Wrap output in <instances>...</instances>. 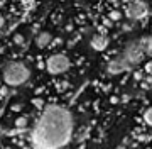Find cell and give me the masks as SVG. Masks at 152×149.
I'll list each match as a JSON object with an SVG mask.
<instances>
[{
  "label": "cell",
  "instance_id": "1",
  "mask_svg": "<svg viewBox=\"0 0 152 149\" xmlns=\"http://www.w3.org/2000/svg\"><path fill=\"white\" fill-rule=\"evenodd\" d=\"M73 115L59 105H49L39 115L31 134V142L39 149H56L68 146L73 137Z\"/></svg>",
  "mask_w": 152,
  "mask_h": 149
},
{
  "label": "cell",
  "instance_id": "2",
  "mask_svg": "<svg viewBox=\"0 0 152 149\" xmlns=\"http://www.w3.org/2000/svg\"><path fill=\"white\" fill-rule=\"evenodd\" d=\"M31 70L22 61H7L2 68V78L9 87H20L29 80Z\"/></svg>",
  "mask_w": 152,
  "mask_h": 149
},
{
  "label": "cell",
  "instance_id": "3",
  "mask_svg": "<svg viewBox=\"0 0 152 149\" xmlns=\"http://www.w3.org/2000/svg\"><path fill=\"white\" fill-rule=\"evenodd\" d=\"M120 58H122L125 65L132 70L134 66L140 65L147 56H145V53H144V49L140 48V44H139V39H134V41H129V43L125 44V48L122 49V53H120Z\"/></svg>",
  "mask_w": 152,
  "mask_h": 149
},
{
  "label": "cell",
  "instance_id": "4",
  "mask_svg": "<svg viewBox=\"0 0 152 149\" xmlns=\"http://www.w3.org/2000/svg\"><path fill=\"white\" fill-rule=\"evenodd\" d=\"M127 19H130V21H140L144 17H147L149 14V5H147L144 0H130L129 2V5H127Z\"/></svg>",
  "mask_w": 152,
  "mask_h": 149
},
{
  "label": "cell",
  "instance_id": "5",
  "mask_svg": "<svg viewBox=\"0 0 152 149\" xmlns=\"http://www.w3.org/2000/svg\"><path fill=\"white\" fill-rule=\"evenodd\" d=\"M46 68L51 75H61V73L68 71L69 68V59L64 54H53L49 56L46 61Z\"/></svg>",
  "mask_w": 152,
  "mask_h": 149
},
{
  "label": "cell",
  "instance_id": "6",
  "mask_svg": "<svg viewBox=\"0 0 152 149\" xmlns=\"http://www.w3.org/2000/svg\"><path fill=\"white\" fill-rule=\"evenodd\" d=\"M130 68L127 66L124 63V59L122 58H115V59H112L107 65V71H108V75H120V73H124V71H129Z\"/></svg>",
  "mask_w": 152,
  "mask_h": 149
},
{
  "label": "cell",
  "instance_id": "7",
  "mask_svg": "<svg viewBox=\"0 0 152 149\" xmlns=\"http://www.w3.org/2000/svg\"><path fill=\"white\" fill-rule=\"evenodd\" d=\"M107 46H108V39L105 37V36L96 34V36H93L91 37V48L95 51H103Z\"/></svg>",
  "mask_w": 152,
  "mask_h": 149
},
{
  "label": "cell",
  "instance_id": "8",
  "mask_svg": "<svg viewBox=\"0 0 152 149\" xmlns=\"http://www.w3.org/2000/svg\"><path fill=\"white\" fill-rule=\"evenodd\" d=\"M51 43H53V36H51V32H46V31H44V32H41L37 37H36V46H37V48H41V49L48 48Z\"/></svg>",
  "mask_w": 152,
  "mask_h": 149
},
{
  "label": "cell",
  "instance_id": "9",
  "mask_svg": "<svg viewBox=\"0 0 152 149\" xmlns=\"http://www.w3.org/2000/svg\"><path fill=\"white\" fill-rule=\"evenodd\" d=\"M139 44H140V48L144 49L145 56L149 58V56H151V36H149V34H145V36L139 37Z\"/></svg>",
  "mask_w": 152,
  "mask_h": 149
},
{
  "label": "cell",
  "instance_id": "10",
  "mask_svg": "<svg viewBox=\"0 0 152 149\" xmlns=\"http://www.w3.org/2000/svg\"><path fill=\"white\" fill-rule=\"evenodd\" d=\"M15 124H17V127H24L27 124V119H26V117H20V119H17Z\"/></svg>",
  "mask_w": 152,
  "mask_h": 149
},
{
  "label": "cell",
  "instance_id": "11",
  "mask_svg": "<svg viewBox=\"0 0 152 149\" xmlns=\"http://www.w3.org/2000/svg\"><path fill=\"white\" fill-rule=\"evenodd\" d=\"M110 19H112V21H118V19H120V12L118 10H113L112 14H110Z\"/></svg>",
  "mask_w": 152,
  "mask_h": 149
},
{
  "label": "cell",
  "instance_id": "12",
  "mask_svg": "<svg viewBox=\"0 0 152 149\" xmlns=\"http://www.w3.org/2000/svg\"><path fill=\"white\" fill-rule=\"evenodd\" d=\"M0 95H2V98H7V95H9V90L4 88V87H0Z\"/></svg>",
  "mask_w": 152,
  "mask_h": 149
},
{
  "label": "cell",
  "instance_id": "13",
  "mask_svg": "<svg viewBox=\"0 0 152 149\" xmlns=\"http://www.w3.org/2000/svg\"><path fill=\"white\" fill-rule=\"evenodd\" d=\"M144 117H145V122H147V124H151V110H149V109L145 110V114H144Z\"/></svg>",
  "mask_w": 152,
  "mask_h": 149
},
{
  "label": "cell",
  "instance_id": "14",
  "mask_svg": "<svg viewBox=\"0 0 152 149\" xmlns=\"http://www.w3.org/2000/svg\"><path fill=\"white\" fill-rule=\"evenodd\" d=\"M15 43L17 44H22V43H24V37H22V36H15Z\"/></svg>",
  "mask_w": 152,
  "mask_h": 149
},
{
  "label": "cell",
  "instance_id": "15",
  "mask_svg": "<svg viewBox=\"0 0 152 149\" xmlns=\"http://www.w3.org/2000/svg\"><path fill=\"white\" fill-rule=\"evenodd\" d=\"M4 24H5V19H4V15H0V29H2Z\"/></svg>",
  "mask_w": 152,
  "mask_h": 149
},
{
  "label": "cell",
  "instance_id": "16",
  "mask_svg": "<svg viewBox=\"0 0 152 149\" xmlns=\"http://www.w3.org/2000/svg\"><path fill=\"white\" fill-rule=\"evenodd\" d=\"M122 2H130V0H122Z\"/></svg>",
  "mask_w": 152,
  "mask_h": 149
},
{
  "label": "cell",
  "instance_id": "17",
  "mask_svg": "<svg viewBox=\"0 0 152 149\" xmlns=\"http://www.w3.org/2000/svg\"><path fill=\"white\" fill-rule=\"evenodd\" d=\"M110 2H117V0H110Z\"/></svg>",
  "mask_w": 152,
  "mask_h": 149
}]
</instances>
